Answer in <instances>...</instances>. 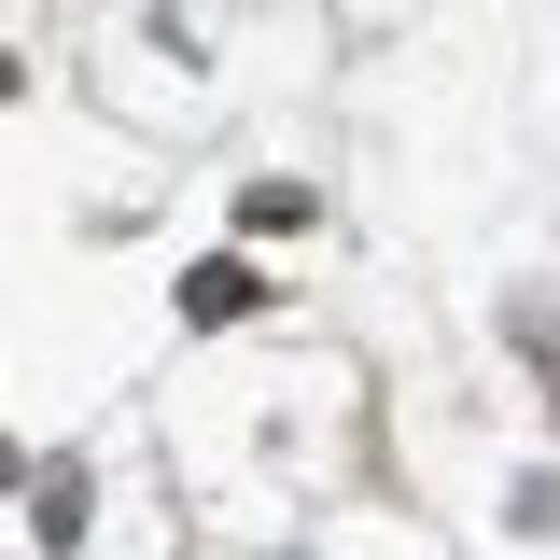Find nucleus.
Wrapping results in <instances>:
<instances>
[{
	"mask_svg": "<svg viewBox=\"0 0 560 560\" xmlns=\"http://www.w3.org/2000/svg\"><path fill=\"white\" fill-rule=\"evenodd\" d=\"M253 294H267V280L238 267V253H210V267L183 280V308H197V323H238V308H253Z\"/></svg>",
	"mask_w": 560,
	"mask_h": 560,
	"instance_id": "nucleus-1",
	"label": "nucleus"
},
{
	"mask_svg": "<svg viewBox=\"0 0 560 560\" xmlns=\"http://www.w3.org/2000/svg\"><path fill=\"white\" fill-rule=\"evenodd\" d=\"M28 518H43V533H57V547H70V533H84V477H70V463H57V477H43V504H28Z\"/></svg>",
	"mask_w": 560,
	"mask_h": 560,
	"instance_id": "nucleus-2",
	"label": "nucleus"
}]
</instances>
